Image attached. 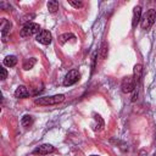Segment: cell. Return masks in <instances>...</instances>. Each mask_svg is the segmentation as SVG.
Segmentation results:
<instances>
[{"instance_id": "14", "label": "cell", "mask_w": 156, "mask_h": 156, "mask_svg": "<svg viewBox=\"0 0 156 156\" xmlns=\"http://www.w3.org/2000/svg\"><path fill=\"white\" fill-rule=\"evenodd\" d=\"M32 123H33V117H32L30 115H24V116L22 117V119H21V124H22L23 127H26V128L30 127Z\"/></svg>"}, {"instance_id": "11", "label": "cell", "mask_w": 156, "mask_h": 156, "mask_svg": "<svg viewBox=\"0 0 156 156\" xmlns=\"http://www.w3.org/2000/svg\"><path fill=\"white\" fill-rule=\"evenodd\" d=\"M4 65L7 67H15L17 65V57L13 55H9L4 58Z\"/></svg>"}, {"instance_id": "20", "label": "cell", "mask_w": 156, "mask_h": 156, "mask_svg": "<svg viewBox=\"0 0 156 156\" xmlns=\"http://www.w3.org/2000/svg\"><path fill=\"white\" fill-rule=\"evenodd\" d=\"M90 156H99V155H90Z\"/></svg>"}, {"instance_id": "9", "label": "cell", "mask_w": 156, "mask_h": 156, "mask_svg": "<svg viewBox=\"0 0 156 156\" xmlns=\"http://www.w3.org/2000/svg\"><path fill=\"white\" fill-rule=\"evenodd\" d=\"M28 95H29V91H28V89L24 85H20L15 90V98H17V99H24Z\"/></svg>"}, {"instance_id": "3", "label": "cell", "mask_w": 156, "mask_h": 156, "mask_svg": "<svg viewBox=\"0 0 156 156\" xmlns=\"http://www.w3.org/2000/svg\"><path fill=\"white\" fill-rule=\"evenodd\" d=\"M40 27L38 23H33V22H28L27 24L23 26V28L21 29V35L22 37H29L33 34H38L40 32Z\"/></svg>"}, {"instance_id": "4", "label": "cell", "mask_w": 156, "mask_h": 156, "mask_svg": "<svg viewBox=\"0 0 156 156\" xmlns=\"http://www.w3.org/2000/svg\"><path fill=\"white\" fill-rule=\"evenodd\" d=\"M135 84H136V82L134 80L133 76L124 77L123 80H122V84H121L122 91L123 93H132L133 90H135Z\"/></svg>"}, {"instance_id": "12", "label": "cell", "mask_w": 156, "mask_h": 156, "mask_svg": "<svg viewBox=\"0 0 156 156\" xmlns=\"http://www.w3.org/2000/svg\"><path fill=\"white\" fill-rule=\"evenodd\" d=\"M141 74H143V66L140 63L135 65L134 66V72H133V78L135 82H139L140 78H141Z\"/></svg>"}, {"instance_id": "8", "label": "cell", "mask_w": 156, "mask_h": 156, "mask_svg": "<svg viewBox=\"0 0 156 156\" xmlns=\"http://www.w3.org/2000/svg\"><path fill=\"white\" fill-rule=\"evenodd\" d=\"M0 28H1L2 40L6 41V34L10 33V28H11V23H10V21H7L6 18H2V20H1V26H0Z\"/></svg>"}, {"instance_id": "7", "label": "cell", "mask_w": 156, "mask_h": 156, "mask_svg": "<svg viewBox=\"0 0 156 156\" xmlns=\"http://www.w3.org/2000/svg\"><path fill=\"white\" fill-rule=\"evenodd\" d=\"M54 146L52 145H50V144H43V145H40V146H38L34 151H33V154H39V155H49V154H51V152H54Z\"/></svg>"}, {"instance_id": "13", "label": "cell", "mask_w": 156, "mask_h": 156, "mask_svg": "<svg viewBox=\"0 0 156 156\" xmlns=\"http://www.w3.org/2000/svg\"><path fill=\"white\" fill-rule=\"evenodd\" d=\"M37 63V58L35 57H30V58H26L24 61H23V69H26V71H28V69H32L33 68V66Z\"/></svg>"}, {"instance_id": "6", "label": "cell", "mask_w": 156, "mask_h": 156, "mask_svg": "<svg viewBox=\"0 0 156 156\" xmlns=\"http://www.w3.org/2000/svg\"><path fill=\"white\" fill-rule=\"evenodd\" d=\"M37 41L43 44V45H49L52 40V37H51V33L49 30H45V29H41L38 34H37Z\"/></svg>"}, {"instance_id": "17", "label": "cell", "mask_w": 156, "mask_h": 156, "mask_svg": "<svg viewBox=\"0 0 156 156\" xmlns=\"http://www.w3.org/2000/svg\"><path fill=\"white\" fill-rule=\"evenodd\" d=\"M100 56H101V58H105V57L107 56V43H106V41H104V43L101 44V50H100Z\"/></svg>"}, {"instance_id": "16", "label": "cell", "mask_w": 156, "mask_h": 156, "mask_svg": "<svg viewBox=\"0 0 156 156\" xmlns=\"http://www.w3.org/2000/svg\"><path fill=\"white\" fill-rule=\"evenodd\" d=\"M69 39H74V35L72 34V33H65V34H61L60 37H58V40H60V43L61 44H65L67 40H69Z\"/></svg>"}, {"instance_id": "18", "label": "cell", "mask_w": 156, "mask_h": 156, "mask_svg": "<svg viewBox=\"0 0 156 156\" xmlns=\"http://www.w3.org/2000/svg\"><path fill=\"white\" fill-rule=\"evenodd\" d=\"M68 4L69 5H72L73 7H76V9H80L82 6H83V2L82 1H74V0H68Z\"/></svg>"}, {"instance_id": "19", "label": "cell", "mask_w": 156, "mask_h": 156, "mask_svg": "<svg viewBox=\"0 0 156 156\" xmlns=\"http://www.w3.org/2000/svg\"><path fill=\"white\" fill-rule=\"evenodd\" d=\"M0 69H1V80H4V79H6L7 78V71H6V68L5 67H0Z\"/></svg>"}, {"instance_id": "5", "label": "cell", "mask_w": 156, "mask_h": 156, "mask_svg": "<svg viewBox=\"0 0 156 156\" xmlns=\"http://www.w3.org/2000/svg\"><path fill=\"white\" fill-rule=\"evenodd\" d=\"M79 72L77 71V69H72V71H69L67 74H66V77H65V79H63V85L65 87H69V85H73V84H76L77 82H78V79H79Z\"/></svg>"}, {"instance_id": "2", "label": "cell", "mask_w": 156, "mask_h": 156, "mask_svg": "<svg viewBox=\"0 0 156 156\" xmlns=\"http://www.w3.org/2000/svg\"><path fill=\"white\" fill-rule=\"evenodd\" d=\"M155 21H156V11L154 9H150L140 20V26L143 29H149L155 23Z\"/></svg>"}, {"instance_id": "1", "label": "cell", "mask_w": 156, "mask_h": 156, "mask_svg": "<svg viewBox=\"0 0 156 156\" xmlns=\"http://www.w3.org/2000/svg\"><path fill=\"white\" fill-rule=\"evenodd\" d=\"M65 100V95L63 94H57V95H52V96H41L35 99V104L37 105H41V106H50V105H57L60 102H62Z\"/></svg>"}, {"instance_id": "15", "label": "cell", "mask_w": 156, "mask_h": 156, "mask_svg": "<svg viewBox=\"0 0 156 156\" xmlns=\"http://www.w3.org/2000/svg\"><path fill=\"white\" fill-rule=\"evenodd\" d=\"M48 9H49V11H50L51 13L56 12V11L58 10V2H57L56 0H50V1L48 2Z\"/></svg>"}, {"instance_id": "10", "label": "cell", "mask_w": 156, "mask_h": 156, "mask_svg": "<svg viewBox=\"0 0 156 156\" xmlns=\"http://www.w3.org/2000/svg\"><path fill=\"white\" fill-rule=\"evenodd\" d=\"M140 20H141V7L140 6H135L134 11H133V21H132V24H133L134 28L140 22Z\"/></svg>"}]
</instances>
